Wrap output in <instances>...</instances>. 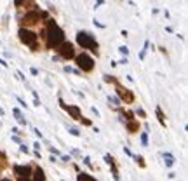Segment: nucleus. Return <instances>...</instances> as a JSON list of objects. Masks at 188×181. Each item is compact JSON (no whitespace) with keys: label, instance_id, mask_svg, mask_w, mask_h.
Instances as JSON below:
<instances>
[{"label":"nucleus","instance_id":"1","mask_svg":"<svg viewBox=\"0 0 188 181\" xmlns=\"http://www.w3.org/2000/svg\"><path fill=\"white\" fill-rule=\"evenodd\" d=\"M63 40H65V35H63L61 28L54 21H49V24H47V44H49V47H58L63 44Z\"/></svg>","mask_w":188,"mask_h":181},{"label":"nucleus","instance_id":"2","mask_svg":"<svg viewBox=\"0 0 188 181\" xmlns=\"http://www.w3.org/2000/svg\"><path fill=\"white\" fill-rule=\"evenodd\" d=\"M77 42H78L82 47H85V49L96 51V40L92 38V35H89V33H85V31H80V33L77 35Z\"/></svg>","mask_w":188,"mask_h":181},{"label":"nucleus","instance_id":"3","mask_svg":"<svg viewBox=\"0 0 188 181\" xmlns=\"http://www.w3.org/2000/svg\"><path fill=\"white\" fill-rule=\"evenodd\" d=\"M19 38H21L23 44H28V45H31L33 49L37 47V35H35L33 31L21 28V30H19Z\"/></svg>","mask_w":188,"mask_h":181},{"label":"nucleus","instance_id":"4","mask_svg":"<svg viewBox=\"0 0 188 181\" xmlns=\"http://www.w3.org/2000/svg\"><path fill=\"white\" fill-rule=\"evenodd\" d=\"M77 64H78V68H82L84 71H91L92 66H94V61H92V58H89L87 54H80V56H77Z\"/></svg>","mask_w":188,"mask_h":181},{"label":"nucleus","instance_id":"5","mask_svg":"<svg viewBox=\"0 0 188 181\" xmlns=\"http://www.w3.org/2000/svg\"><path fill=\"white\" fill-rule=\"evenodd\" d=\"M59 54H61L63 58L70 59V58L75 56V49H73V45H71L70 42H63V44H61V49H59Z\"/></svg>","mask_w":188,"mask_h":181},{"label":"nucleus","instance_id":"6","mask_svg":"<svg viewBox=\"0 0 188 181\" xmlns=\"http://www.w3.org/2000/svg\"><path fill=\"white\" fill-rule=\"evenodd\" d=\"M38 19H40V14H38L37 10H31V12H28V14L23 17V21H24V23H28V24H35Z\"/></svg>","mask_w":188,"mask_h":181},{"label":"nucleus","instance_id":"7","mask_svg":"<svg viewBox=\"0 0 188 181\" xmlns=\"http://www.w3.org/2000/svg\"><path fill=\"white\" fill-rule=\"evenodd\" d=\"M14 173L19 174V176L24 180V178H28V176L31 174V169H30L28 166H16V167H14Z\"/></svg>","mask_w":188,"mask_h":181},{"label":"nucleus","instance_id":"8","mask_svg":"<svg viewBox=\"0 0 188 181\" xmlns=\"http://www.w3.org/2000/svg\"><path fill=\"white\" fill-rule=\"evenodd\" d=\"M66 110H68V113H70V115H71L73 119H77V120L80 119V110H78L77 106H68Z\"/></svg>","mask_w":188,"mask_h":181},{"label":"nucleus","instance_id":"9","mask_svg":"<svg viewBox=\"0 0 188 181\" xmlns=\"http://www.w3.org/2000/svg\"><path fill=\"white\" fill-rule=\"evenodd\" d=\"M35 180H37V181H45V176H44V171H42L40 167H37V169H35Z\"/></svg>","mask_w":188,"mask_h":181},{"label":"nucleus","instance_id":"10","mask_svg":"<svg viewBox=\"0 0 188 181\" xmlns=\"http://www.w3.org/2000/svg\"><path fill=\"white\" fill-rule=\"evenodd\" d=\"M78 181H96V180H92V178H89L87 174L82 173V174H78Z\"/></svg>","mask_w":188,"mask_h":181},{"label":"nucleus","instance_id":"11","mask_svg":"<svg viewBox=\"0 0 188 181\" xmlns=\"http://www.w3.org/2000/svg\"><path fill=\"white\" fill-rule=\"evenodd\" d=\"M127 129H129V131H133V132H134V131H138V124H134V122H131V124H129V126H127Z\"/></svg>","mask_w":188,"mask_h":181},{"label":"nucleus","instance_id":"12","mask_svg":"<svg viewBox=\"0 0 188 181\" xmlns=\"http://www.w3.org/2000/svg\"><path fill=\"white\" fill-rule=\"evenodd\" d=\"M157 115H159V120H160V124H164V115H162L160 108H157Z\"/></svg>","mask_w":188,"mask_h":181},{"label":"nucleus","instance_id":"13","mask_svg":"<svg viewBox=\"0 0 188 181\" xmlns=\"http://www.w3.org/2000/svg\"><path fill=\"white\" fill-rule=\"evenodd\" d=\"M167 166H173V157L171 155H167Z\"/></svg>","mask_w":188,"mask_h":181},{"label":"nucleus","instance_id":"14","mask_svg":"<svg viewBox=\"0 0 188 181\" xmlns=\"http://www.w3.org/2000/svg\"><path fill=\"white\" fill-rule=\"evenodd\" d=\"M136 160H138V162H139V166H145V162H143V157H138V159H136Z\"/></svg>","mask_w":188,"mask_h":181},{"label":"nucleus","instance_id":"15","mask_svg":"<svg viewBox=\"0 0 188 181\" xmlns=\"http://www.w3.org/2000/svg\"><path fill=\"white\" fill-rule=\"evenodd\" d=\"M19 181H28V180H23V178H21V180H19Z\"/></svg>","mask_w":188,"mask_h":181},{"label":"nucleus","instance_id":"16","mask_svg":"<svg viewBox=\"0 0 188 181\" xmlns=\"http://www.w3.org/2000/svg\"><path fill=\"white\" fill-rule=\"evenodd\" d=\"M2 181H9V180H2Z\"/></svg>","mask_w":188,"mask_h":181}]
</instances>
